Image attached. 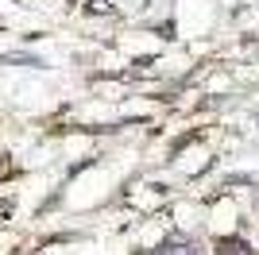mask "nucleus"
Segmentation results:
<instances>
[{
    "mask_svg": "<svg viewBox=\"0 0 259 255\" xmlns=\"http://www.w3.org/2000/svg\"><path fill=\"white\" fill-rule=\"evenodd\" d=\"M159 255H194V247L186 244V240H166V244L159 247Z\"/></svg>",
    "mask_w": 259,
    "mask_h": 255,
    "instance_id": "f257e3e1",
    "label": "nucleus"
},
{
    "mask_svg": "<svg viewBox=\"0 0 259 255\" xmlns=\"http://www.w3.org/2000/svg\"><path fill=\"white\" fill-rule=\"evenodd\" d=\"M217 247H221V255H248V247L240 244V240H221Z\"/></svg>",
    "mask_w": 259,
    "mask_h": 255,
    "instance_id": "f03ea898",
    "label": "nucleus"
}]
</instances>
